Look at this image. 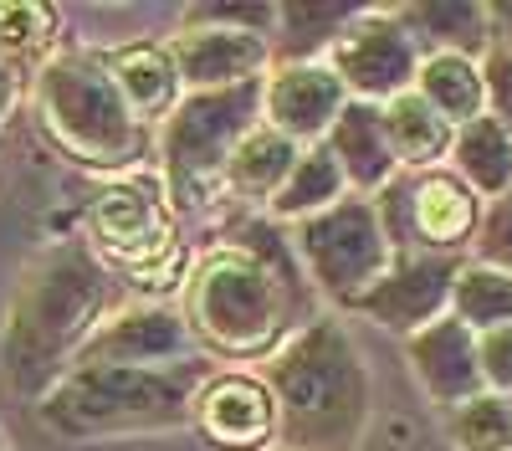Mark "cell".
<instances>
[{
	"label": "cell",
	"instance_id": "obj_32",
	"mask_svg": "<svg viewBox=\"0 0 512 451\" xmlns=\"http://www.w3.org/2000/svg\"><path fill=\"white\" fill-rule=\"evenodd\" d=\"M482 82H487V103H492V118L507 123V134H512V52L497 47L482 67Z\"/></svg>",
	"mask_w": 512,
	"mask_h": 451
},
{
	"label": "cell",
	"instance_id": "obj_12",
	"mask_svg": "<svg viewBox=\"0 0 512 451\" xmlns=\"http://www.w3.org/2000/svg\"><path fill=\"white\" fill-rule=\"evenodd\" d=\"M461 262L456 257H431V252H405L390 262L369 293L354 303L359 313H369L384 328H400V334H420L425 323L446 318L451 293H456Z\"/></svg>",
	"mask_w": 512,
	"mask_h": 451
},
{
	"label": "cell",
	"instance_id": "obj_8",
	"mask_svg": "<svg viewBox=\"0 0 512 451\" xmlns=\"http://www.w3.org/2000/svg\"><path fill=\"white\" fill-rule=\"evenodd\" d=\"M379 221L390 236L395 257L431 252L456 257L461 241H472L482 226V200L456 180V170H425L415 180H390L379 200Z\"/></svg>",
	"mask_w": 512,
	"mask_h": 451
},
{
	"label": "cell",
	"instance_id": "obj_34",
	"mask_svg": "<svg viewBox=\"0 0 512 451\" xmlns=\"http://www.w3.org/2000/svg\"><path fill=\"white\" fill-rule=\"evenodd\" d=\"M11 108H16V77H11L6 62H0V123L11 118Z\"/></svg>",
	"mask_w": 512,
	"mask_h": 451
},
{
	"label": "cell",
	"instance_id": "obj_1",
	"mask_svg": "<svg viewBox=\"0 0 512 451\" xmlns=\"http://www.w3.org/2000/svg\"><path fill=\"white\" fill-rule=\"evenodd\" d=\"M108 272L77 241H57L31 257L11 287L6 328H0V364L21 395H47L77 364L82 344L108 318Z\"/></svg>",
	"mask_w": 512,
	"mask_h": 451
},
{
	"label": "cell",
	"instance_id": "obj_31",
	"mask_svg": "<svg viewBox=\"0 0 512 451\" xmlns=\"http://www.w3.org/2000/svg\"><path fill=\"white\" fill-rule=\"evenodd\" d=\"M277 21V6H195L190 26H231V31H256L262 36Z\"/></svg>",
	"mask_w": 512,
	"mask_h": 451
},
{
	"label": "cell",
	"instance_id": "obj_20",
	"mask_svg": "<svg viewBox=\"0 0 512 451\" xmlns=\"http://www.w3.org/2000/svg\"><path fill=\"white\" fill-rule=\"evenodd\" d=\"M451 164H456V180L472 195H492V200L507 195L512 190V134H507V123L482 113V118L466 123V129H456Z\"/></svg>",
	"mask_w": 512,
	"mask_h": 451
},
{
	"label": "cell",
	"instance_id": "obj_11",
	"mask_svg": "<svg viewBox=\"0 0 512 451\" xmlns=\"http://www.w3.org/2000/svg\"><path fill=\"white\" fill-rule=\"evenodd\" d=\"M185 359H195V334L164 303H128L108 313L77 354V364H128V369H164Z\"/></svg>",
	"mask_w": 512,
	"mask_h": 451
},
{
	"label": "cell",
	"instance_id": "obj_18",
	"mask_svg": "<svg viewBox=\"0 0 512 451\" xmlns=\"http://www.w3.org/2000/svg\"><path fill=\"white\" fill-rule=\"evenodd\" d=\"M108 77L118 82L123 103L134 108L139 123H159L180 108V72H175V57L169 47H154V41H134V47H118L108 62Z\"/></svg>",
	"mask_w": 512,
	"mask_h": 451
},
{
	"label": "cell",
	"instance_id": "obj_4",
	"mask_svg": "<svg viewBox=\"0 0 512 451\" xmlns=\"http://www.w3.org/2000/svg\"><path fill=\"white\" fill-rule=\"evenodd\" d=\"M205 390L200 359L164 364V369H128V364H72L67 375L41 395L36 416L57 436H134L169 431L195 416Z\"/></svg>",
	"mask_w": 512,
	"mask_h": 451
},
{
	"label": "cell",
	"instance_id": "obj_9",
	"mask_svg": "<svg viewBox=\"0 0 512 451\" xmlns=\"http://www.w3.org/2000/svg\"><path fill=\"white\" fill-rule=\"evenodd\" d=\"M88 226H93V241L134 277H154L175 262V216H169L164 185L154 180L134 175V180L103 185L93 195Z\"/></svg>",
	"mask_w": 512,
	"mask_h": 451
},
{
	"label": "cell",
	"instance_id": "obj_33",
	"mask_svg": "<svg viewBox=\"0 0 512 451\" xmlns=\"http://www.w3.org/2000/svg\"><path fill=\"white\" fill-rule=\"evenodd\" d=\"M487 16H492V36L507 41V52H512V0H497V6H487Z\"/></svg>",
	"mask_w": 512,
	"mask_h": 451
},
{
	"label": "cell",
	"instance_id": "obj_3",
	"mask_svg": "<svg viewBox=\"0 0 512 451\" xmlns=\"http://www.w3.org/2000/svg\"><path fill=\"white\" fill-rule=\"evenodd\" d=\"M267 390L277 400L282 451H354L369 426V369L338 318H308L272 349Z\"/></svg>",
	"mask_w": 512,
	"mask_h": 451
},
{
	"label": "cell",
	"instance_id": "obj_29",
	"mask_svg": "<svg viewBox=\"0 0 512 451\" xmlns=\"http://www.w3.org/2000/svg\"><path fill=\"white\" fill-rule=\"evenodd\" d=\"M477 252H482L487 267H497V272L512 277V190L497 195L492 211L482 216V226H477Z\"/></svg>",
	"mask_w": 512,
	"mask_h": 451
},
{
	"label": "cell",
	"instance_id": "obj_35",
	"mask_svg": "<svg viewBox=\"0 0 512 451\" xmlns=\"http://www.w3.org/2000/svg\"><path fill=\"white\" fill-rule=\"evenodd\" d=\"M0 451H6V446H0Z\"/></svg>",
	"mask_w": 512,
	"mask_h": 451
},
{
	"label": "cell",
	"instance_id": "obj_22",
	"mask_svg": "<svg viewBox=\"0 0 512 451\" xmlns=\"http://www.w3.org/2000/svg\"><path fill=\"white\" fill-rule=\"evenodd\" d=\"M303 159V149H297L287 134L267 129V123H256V129L236 144V154L226 159V185L246 200H272L287 175H292V164Z\"/></svg>",
	"mask_w": 512,
	"mask_h": 451
},
{
	"label": "cell",
	"instance_id": "obj_10",
	"mask_svg": "<svg viewBox=\"0 0 512 451\" xmlns=\"http://www.w3.org/2000/svg\"><path fill=\"white\" fill-rule=\"evenodd\" d=\"M328 67L338 72L354 103L384 108L390 98L410 93L420 77V47L395 21V11H359L328 47Z\"/></svg>",
	"mask_w": 512,
	"mask_h": 451
},
{
	"label": "cell",
	"instance_id": "obj_25",
	"mask_svg": "<svg viewBox=\"0 0 512 451\" xmlns=\"http://www.w3.org/2000/svg\"><path fill=\"white\" fill-rule=\"evenodd\" d=\"M451 313L472 328V334H492V328L512 323V277L487 267V262L461 267L456 293H451Z\"/></svg>",
	"mask_w": 512,
	"mask_h": 451
},
{
	"label": "cell",
	"instance_id": "obj_6",
	"mask_svg": "<svg viewBox=\"0 0 512 451\" xmlns=\"http://www.w3.org/2000/svg\"><path fill=\"white\" fill-rule=\"evenodd\" d=\"M262 88L267 77L241 82V88L190 93L164 118L159 154H164V185L175 195V205H205L210 190L226 180V159L262 123Z\"/></svg>",
	"mask_w": 512,
	"mask_h": 451
},
{
	"label": "cell",
	"instance_id": "obj_19",
	"mask_svg": "<svg viewBox=\"0 0 512 451\" xmlns=\"http://www.w3.org/2000/svg\"><path fill=\"white\" fill-rule=\"evenodd\" d=\"M395 21L410 31V41L436 47V57H477L492 41V16L477 0H436V6H405L395 11Z\"/></svg>",
	"mask_w": 512,
	"mask_h": 451
},
{
	"label": "cell",
	"instance_id": "obj_27",
	"mask_svg": "<svg viewBox=\"0 0 512 451\" xmlns=\"http://www.w3.org/2000/svg\"><path fill=\"white\" fill-rule=\"evenodd\" d=\"M359 11L349 6H282L277 26H282V52L292 62H313L318 47H333V36L344 31Z\"/></svg>",
	"mask_w": 512,
	"mask_h": 451
},
{
	"label": "cell",
	"instance_id": "obj_16",
	"mask_svg": "<svg viewBox=\"0 0 512 451\" xmlns=\"http://www.w3.org/2000/svg\"><path fill=\"white\" fill-rule=\"evenodd\" d=\"M195 421L226 451H262L267 441H277V400L267 380L221 375V380H205L195 400Z\"/></svg>",
	"mask_w": 512,
	"mask_h": 451
},
{
	"label": "cell",
	"instance_id": "obj_5",
	"mask_svg": "<svg viewBox=\"0 0 512 451\" xmlns=\"http://www.w3.org/2000/svg\"><path fill=\"white\" fill-rule=\"evenodd\" d=\"M36 108L52 139L98 170H123L149 144V123L134 118L118 82L93 57H57L36 77Z\"/></svg>",
	"mask_w": 512,
	"mask_h": 451
},
{
	"label": "cell",
	"instance_id": "obj_24",
	"mask_svg": "<svg viewBox=\"0 0 512 451\" xmlns=\"http://www.w3.org/2000/svg\"><path fill=\"white\" fill-rule=\"evenodd\" d=\"M344 190H349V180H344V170H338V159L328 154V144H313V149H303V159L292 164L287 185L272 195V216L308 221V216H318V211H328V205L344 200Z\"/></svg>",
	"mask_w": 512,
	"mask_h": 451
},
{
	"label": "cell",
	"instance_id": "obj_13",
	"mask_svg": "<svg viewBox=\"0 0 512 451\" xmlns=\"http://www.w3.org/2000/svg\"><path fill=\"white\" fill-rule=\"evenodd\" d=\"M344 108H349V93H344V82H338V72L328 62H287L262 88L267 129L287 134L297 149L323 144Z\"/></svg>",
	"mask_w": 512,
	"mask_h": 451
},
{
	"label": "cell",
	"instance_id": "obj_28",
	"mask_svg": "<svg viewBox=\"0 0 512 451\" xmlns=\"http://www.w3.org/2000/svg\"><path fill=\"white\" fill-rule=\"evenodd\" d=\"M57 36V11L47 0H0V52L31 57Z\"/></svg>",
	"mask_w": 512,
	"mask_h": 451
},
{
	"label": "cell",
	"instance_id": "obj_17",
	"mask_svg": "<svg viewBox=\"0 0 512 451\" xmlns=\"http://www.w3.org/2000/svg\"><path fill=\"white\" fill-rule=\"evenodd\" d=\"M328 154L338 159V170H344V180L369 195V190H384L395 175H400V159L390 149V134H384V113L374 103H354L338 113V123L328 129Z\"/></svg>",
	"mask_w": 512,
	"mask_h": 451
},
{
	"label": "cell",
	"instance_id": "obj_15",
	"mask_svg": "<svg viewBox=\"0 0 512 451\" xmlns=\"http://www.w3.org/2000/svg\"><path fill=\"white\" fill-rule=\"evenodd\" d=\"M410 369L415 380L425 385V395H431L436 405L456 410L466 405L472 395H482V359H477V334L466 328L456 313L425 323L420 334H410Z\"/></svg>",
	"mask_w": 512,
	"mask_h": 451
},
{
	"label": "cell",
	"instance_id": "obj_21",
	"mask_svg": "<svg viewBox=\"0 0 512 451\" xmlns=\"http://www.w3.org/2000/svg\"><path fill=\"white\" fill-rule=\"evenodd\" d=\"M379 113H384V134H390V149H395V159L405 164V170H420V175H425L436 159L451 154L456 129H451V123H446L431 103H425L415 88L400 93V98H390Z\"/></svg>",
	"mask_w": 512,
	"mask_h": 451
},
{
	"label": "cell",
	"instance_id": "obj_14",
	"mask_svg": "<svg viewBox=\"0 0 512 451\" xmlns=\"http://www.w3.org/2000/svg\"><path fill=\"white\" fill-rule=\"evenodd\" d=\"M175 72L190 93H216V88H241L256 82L267 67V36L256 31H231V26H185L175 36Z\"/></svg>",
	"mask_w": 512,
	"mask_h": 451
},
{
	"label": "cell",
	"instance_id": "obj_26",
	"mask_svg": "<svg viewBox=\"0 0 512 451\" xmlns=\"http://www.w3.org/2000/svg\"><path fill=\"white\" fill-rule=\"evenodd\" d=\"M446 431L461 451H512V400L482 390L451 410Z\"/></svg>",
	"mask_w": 512,
	"mask_h": 451
},
{
	"label": "cell",
	"instance_id": "obj_7",
	"mask_svg": "<svg viewBox=\"0 0 512 451\" xmlns=\"http://www.w3.org/2000/svg\"><path fill=\"white\" fill-rule=\"evenodd\" d=\"M297 257H303V267L313 272V282L333 303L354 308L390 272L395 246L384 236L379 205L364 195H344L338 205H328V211H318L297 226Z\"/></svg>",
	"mask_w": 512,
	"mask_h": 451
},
{
	"label": "cell",
	"instance_id": "obj_23",
	"mask_svg": "<svg viewBox=\"0 0 512 451\" xmlns=\"http://www.w3.org/2000/svg\"><path fill=\"white\" fill-rule=\"evenodd\" d=\"M415 93L431 103L451 129H466L472 118L487 113V82H482V67L472 57H425L420 62V77H415Z\"/></svg>",
	"mask_w": 512,
	"mask_h": 451
},
{
	"label": "cell",
	"instance_id": "obj_30",
	"mask_svg": "<svg viewBox=\"0 0 512 451\" xmlns=\"http://www.w3.org/2000/svg\"><path fill=\"white\" fill-rule=\"evenodd\" d=\"M477 359H482V385L492 395H512V323L477 334Z\"/></svg>",
	"mask_w": 512,
	"mask_h": 451
},
{
	"label": "cell",
	"instance_id": "obj_2",
	"mask_svg": "<svg viewBox=\"0 0 512 451\" xmlns=\"http://www.w3.org/2000/svg\"><path fill=\"white\" fill-rule=\"evenodd\" d=\"M303 313L297 262L272 226H241L231 246H216L185 287V323L221 354H267Z\"/></svg>",
	"mask_w": 512,
	"mask_h": 451
}]
</instances>
